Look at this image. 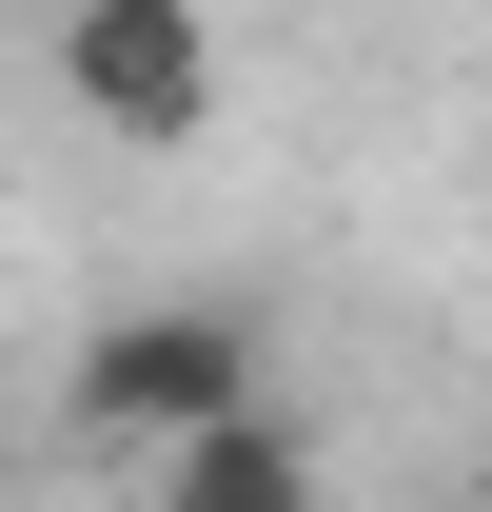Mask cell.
<instances>
[{"instance_id":"obj_3","label":"cell","mask_w":492,"mask_h":512,"mask_svg":"<svg viewBox=\"0 0 492 512\" xmlns=\"http://www.w3.org/2000/svg\"><path fill=\"white\" fill-rule=\"evenodd\" d=\"M158 512H315V434L256 394V414H217V434L158 453Z\"/></svg>"},{"instance_id":"obj_1","label":"cell","mask_w":492,"mask_h":512,"mask_svg":"<svg viewBox=\"0 0 492 512\" xmlns=\"http://www.w3.org/2000/svg\"><path fill=\"white\" fill-rule=\"evenodd\" d=\"M256 394H276V335H256L237 296H138V316L79 335L60 414L99 453H178V434H217V414H256Z\"/></svg>"},{"instance_id":"obj_2","label":"cell","mask_w":492,"mask_h":512,"mask_svg":"<svg viewBox=\"0 0 492 512\" xmlns=\"http://www.w3.org/2000/svg\"><path fill=\"white\" fill-rule=\"evenodd\" d=\"M40 60H60V99L119 138V158L217 138V0H60V20H40Z\"/></svg>"},{"instance_id":"obj_4","label":"cell","mask_w":492,"mask_h":512,"mask_svg":"<svg viewBox=\"0 0 492 512\" xmlns=\"http://www.w3.org/2000/svg\"><path fill=\"white\" fill-rule=\"evenodd\" d=\"M453 512H492V493H453Z\"/></svg>"}]
</instances>
